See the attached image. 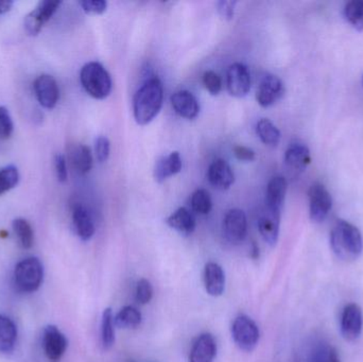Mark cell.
Returning a JSON list of instances; mask_svg holds the SVG:
<instances>
[{"label":"cell","mask_w":363,"mask_h":362,"mask_svg":"<svg viewBox=\"0 0 363 362\" xmlns=\"http://www.w3.org/2000/svg\"><path fill=\"white\" fill-rule=\"evenodd\" d=\"M203 84H204L205 89H206L211 95H219L220 91H221V78H220L219 74H216L213 70H208V72H204V74H203Z\"/></svg>","instance_id":"836d02e7"},{"label":"cell","mask_w":363,"mask_h":362,"mask_svg":"<svg viewBox=\"0 0 363 362\" xmlns=\"http://www.w3.org/2000/svg\"><path fill=\"white\" fill-rule=\"evenodd\" d=\"M13 230L18 238L19 244L23 249H30L33 244L34 233L31 225L26 219L17 218L13 221Z\"/></svg>","instance_id":"f1b7e54d"},{"label":"cell","mask_w":363,"mask_h":362,"mask_svg":"<svg viewBox=\"0 0 363 362\" xmlns=\"http://www.w3.org/2000/svg\"><path fill=\"white\" fill-rule=\"evenodd\" d=\"M363 314L362 308L355 303H350L341 314L340 329L343 338L347 341H355L362 335Z\"/></svg>","instance_id":"9c48e42d"},{"label":"cell","mask_w":363,"mask_h":362,"mask_svg":"<svg viewBox=\"0 0 363 362\" xmlns=\"http://www.w3.org/2000/svg\"><path fill=\"white\" fill-rule=\"evenodd\" d=\"M72 222L80 239L87 242L95 234V225L86 208L82 205L74 206L72 210Z\"/></svg>","instance_id":"7402d4cb"},{"label":"cell","mask_w":363,"mask_h":362,"mask_svg":"<svg viewBox=\"0 0 363 362\" xmlns=\"http://www.w3.org/2000/svg\"><path fill=\"white\" fill-rule=\"evenodd\" d=\"M330 248L338 259L345 261L359 259L363 251L362 232L347 220H337L330 231Z\"/></svg>","instance_id":"7a4b0ae2"},{"label":"cell","mask_w":363,"mask_h":362,"mask_svg":"<svg viewBox=\"0 0 363 362\" xmlns=\"http://www.w3.org/2000/svg\"><path fill=\"white\" fill-rule=\"evenodd\" d=\"M172 104L179 116L183 118H196L200 113V104L194 94L188 91H176L172 96Z\"/></svg>","instance_id":"ac0fdd59"},{"label":"cell","mask_w":363,"mask_h":362,"mask_svg":"<svg viewBox=\"0 0 363 362\" xmlns=\"http://www.w3.org/2000/svg\"><path fill=\"white\" fill-rule=\"evenodd\" d=\"M287 193V181L284 176H277L271 179L267 187L266 208L281 212Z\"/></svg>","instance_id":"ffe728a7"},{"label":"cell","mask_w":363,"mask_h":362,"mask_svg":"<svg viewBox=\"0 0 363 362\" xmlns=\"http://www.w3.org/2000/svg\"><path fill=\"white\" fill-rule=\"evenodd\" d=\"M233 152L239 161L253 162L255 159V152L247 147L235 146Z\"/></svg>","instance_id":"ab89813d"},{"label":"cell","mask_w":363,"mask_h":362,"mask_svg":"<svg viewBox=\"0 0 363 362\" xmlns=\"http://www.w3.org/2000/svg\"><path fill=\"white\" fill-rule=\"evenodd\" d=\"M224 235L233 244L242 242L247 237V220L243 210L239 208L228 210L223 222Z\"/></svg>","instance_id":"7c38bea8"},{"label":"cell","mask_w":363,"mask_h":362,"mask_svg":"<svg viewBox=\"0 0 363 362\" xmlns=\"http://www.w3.org/2000/svg\"><path fill=\"white\" fill-rule=\"evenodd\" d=\"M217 355V342L211 334L199 336L190 351L189 362H213Z\"/></svg>","instance_id":"e0dca14e"},{"label":"cell","mask_w":363,"mask_h":362,"mask_svg":"<svg viewBox=\"0 0 363 362\" xmlns=\"http://www.w3.org/2000/svg\"><path fill=\"white\" fill-rule=\"evenodd\" d=\"M101 344L104 350H110L115 344V321L111 308L104 310L102 315Z\"/></svg>","instance_id":"83f0119b"},{"label":"cell","mask_w":363,"mask_h":362,"mask_svg":"<svg viewBox=\"0 0 363 362\" xmlns=\"http://www.w3.org/2000/svg\"><path fill=\"white\" fill-rule=\"evenodd\" d=\"M19 172L17 167L10 165L0 169V196L8 193L17 186L19 182Z\"/></svg>","instance_id":"1f68e13d"},{"label":"cell","mask_w":363,"mask_h":362,"mask_svg":"<svg viewBox=\"0 0 363 362\" xmlns=\"http://www.w3.org/2000/svg\"><path fill=\"white\" fill-rule=\"evenodd\" d=\"M14 125L8 108L0 106V140H9L12 136Z\"/></svg>","instance_id":"d6a6232c"},{"label":"cell","mask_w":363,"mask_h":362,"mask_svg":"<svg viewBox=\"0 0 363 362\" xmlns=\"http://www.w3.org/2000/svg\"><path fill=\"white\" fill-rule=\"evenodd\" d=\"M279 225H281V212L264 208V212L258 219V230L264 242L271 247L277 244Z\"/></svg>","instance_id":"9a60e30c"},{"label":"cell","mask_w":363,"mask_h":362,"mask_svg":"<svg viewBox=\"0 0 363 362\" xmlns=\"http://www.w3.org/2000/svg\"><path fill=\"white\" fill-rule=\"evenodd\" d=\"M152 285H151L148 280L143 278V280L138 283V286H136V301H138V303L145 305V304H148L152 300Z\"/></svg>","instance_id":"e575fe53"},{"label":"cell","mask_w":363,"mask_h":362,"mask_svg":"<svg viewBox=\"0 0 363 362\" xmlns=\"http://www.w3.org/2000/svg\"><path fill=\"white\" fill-rule=\"evenodd\" d=\"M182 170V159L178 151L170 153L168 157H163L157 162L155 168V181L165 182L170 176H176Z\"/></svg>","instance_id":"44dd1931"},{"label":"cell","mask_w":363,"mask_h":362,"mask_svg":"<svg viewBox=\"0 0 363 362\" xmlns=\"http://www.w3.org/2000/svg\"><path fill=\"white\" fill-rule=\"evenodd\" d=\"M80 80L85 91L95 99H106L112 91L113 82L110 74L98 62H89L83 66Z\"/></svg>","instance_id":"3957f363"},{"label":"cell","mask_w":363,"mask_h":362,"mask_svg":"<svg viewBox=\"0 0 363 362\" xmlns=\"http://www.w3.org/2000/svg\"><path fill=\"white\" fill-rule=\"evenodd\" d=\"M111 144L110 140L106 136H99L95 142V152L99 163H104L108 161L110 157Z\"/></svg>","instance_id":"d590c367"},{"label":"cell","mask_w":363,"mask_h":362,"mask_svg":"<svg viewBox=\"0 0 363 362\" xmlns=\"http://www.w3.org/2000/svg\"><path fill=\"white\" fill-rule=\"evenodd\" d=\"M236 1H228V0H222L217 4L218 12L226 21H232L234 18L235 6Z\"/></svg>","instance_id":"f35d334b"},{"label":"cell","mask_w":363,"mask_h":362,"mask_svg":"<svg viewBox=\"0 0 363 362\" xmlns=\"http://www.w3.org/2000/svg\"><path fill=\"white\" fill-rule=\"evenodd\" d=\"M205 290L211 297H219L225 288V274L221 266L217 263L206 264L204 269Z\"/></svg>","instance_id":"d6986e66"},{"label":"cell","mask_w":363,"mask_h":362,"mask_svg":"<svg viewBox=\"0 0 363 362\" xmlns=\"http://www.w3.org/2000/svg\"><path fill=\"white\" fill-rule=\"evenodd\" d=\"M79 4L83 11L89 14H102L108 8V2L104 0H84Z\"/></svg>","instance_id":"8d00e7d4"},{"label":"cell","mask_w":363,"mask_h":362,"mask_svg":"<svg viewBox=\"0 0 363 362\" xmlns=\"http://www.w3.org/2000/svg\"><path fill=\"white\" fill-rule=\"evenodd\" d=\"M285 94L283 81L273 74H266L260 80L256 91V100L262 108L277 103Z\"/></svg>","instance_id":"ba28073f"},{"label":"cell","mask_w":363,"mask_h":362,"mask_svg":"<svg viewBox=\"0 0 363 362\" xmlns=\"http://www.w3.org/2000/svg\"><path fill=\"white\" fill-rule=\"evenodd\" d=\"M55 174L57 181L65 183L68 179L67 165H66L65 157L62 154L55 155Z\"/></svg>","instance_id":"74e56055"},{"label":"cell","mask_w":363,"mask_h":362,"mask_svg":"<svg viewBox=\"0 0 363 362\" xmlns=\"http://www.w3.org/2000/svg\"><path fill=\"white\" fill-rule=\"evenodd\" d=\"M362 85H363V76H362Z\"/></svg>","instance_id":"b9f144b4"},{"label":"cell","mask_w":363,"mask_h":362,"mask_svg":"<svg viewBox=\"0 0 363 362\" xmlns=\"http://www.w3.org/2000/svg\"><path fill=\"white\" fill-rule=\"evenodd\" d=\"M309 216L315 223H321L328 218L333 208L330 191L321 183L311 185L308 191Z\"/></svg>","instance_id":"8992f818"},{"label":"cell","mask_w":363,"mask_h":362,"mask_svg":"<svg viewBox=\"0 0 363 362\" xmlns=\"http://www.w3.org/2000/svg\"><path fill=\"white\" fill-rule=\"evenodd\" d=\"M311 162V151L303 142L290 144L285 152V164L288 169L296 174L304 171Z\"/></svg>","instance_id":"2e32d148"},{"label":"cell","mask_w":363,"mask_h":362,"mask_svg":"<svg viewBox=\"0 0 363 362\" xmlns=\"http://www.w3.org/2000/svg\"><path fill=\"white\" fill-rule=\"evenodd\" d=\"M34 93L43 108L52 110L60 99V89L57 81L50 74H40L34 81Z\"/></svg>","instance_id":"8fae6325"},{"label":"cell","mask_w":363,"mask_h":362,"mask_svg":"<svg viewBox=\"0 0 363 362\" xmlns=\"http://www.w3.org/2000/svg\"><path fill=\"white\" fill-rule=\"evenodd\" d=\"M343 13L352 27L358 31H363V0H351L347 2Z\"/></svg>","instance_id":"f546056e"},{"label":"cell","mask_w":363,"mask_h":362,"mask_svg":"<svg viewBox=\"0 0 363 362\" xmlns=\"http://www.w3.org/2000/svg\"><path fill=\"white\" fill-rule=\"evenodd\" d=\"M167 225L183 235H190L196 230V222L194 214L186 208H180L167 219Z\"/></svg>","instance_id":"cb8c5ba5"},{"label":"cell","mask_w":363,"mask_h":362,"mask_svg":"<svg viewBox=\"0 0 363 362\" xmlns=\"http://www.w3.org/2000/svg\"><path fill=\"white\" fill-rule=\"evenodd\" d=\"M14 2L11 0H6V1H0V14H6L9 11L12 9Z\"/></svg>","instance_id":"60d3db41"},{"label":"cell","mask_w":363,"mask_h":362,"mask_svg":"<svg viewBox=\"0 0 363 362\" xmlns=\"http://www.w3.org/2000/svg\"><path fill=\"white\" fill-rule=\"evenodd\" d=\"M43 344H44L45 354L50 362L61 361L68 346L65 336L55 325H49L45 329Z\"/></svg>","instance_id":"4fadbf2b"},{"label":"cell","mask_w":363,"mask_h":362,"mask_svg":"<svg viewBox=\"0 0 363 362\" xmlns=\"http://www.w3.org/2000/svg\"><path fill=\"white\" fill-rule=\"evenodd\" d=\"M256 134L266 146L275 148L281 142V131L270 119L262 118L256 125Z\"/></svg>","instance_id":"484cf974"},{"label":"cell","mask_w":363,"mask_h":362,"mask_svg":"<svg viewBox=\"0 0 363 362\" xmlns=\"http://www.w3.org/2000/svg\"><path fill=\"white\" fill-rule=\"evenodd\" d=\"M226 85L230 95L236 98L245 97L251 91V74L242 63L230 66L226 74Z\"/></svg>","instance_id":"30bf717a"},{"label":"cell","mask_w":363,"mask_h":362,"mask_svg":"<svg viewBox=\"0 0 363 362\" xmlns=\"http://www.w3.org/2000/svg\"><path fill=\"white\" fill-rule=\"evenodd\" d=\"M14 285L23 293H32L40 288L44 278V268L40 259L28 257L17 264L14 270Z\"/></svg>","instance_id":"277c9868"},{"label":"cell","mask_w":363,"mask_h":362,"mask_svg":"<svg viewBox=\"0 0 363 362\" xmlns=\"http://www.w3.org/2000/svg\"><path fill=\"white\" fill-rule=\"evenodd\" d=\"M207 179L218 191H228L234 184L235 174L228 162L218 159L209 166Z\"/></svg>","instance_id":"5bb4252c"},{"label":"cell","mask_w":363,"mask_h":362,"mask_svg":"<svg viewBox=\"0 0 363 362\" xmlns=\"http://www.w3.org/2000/svg\"><path fill=\"white\" fill-rule=\"evenodd\" d=\"M142 320V314L133 306H125L114 318L115 327L119 329H135L140 327Z\"/></svg>","instance_id":"4316f807"},{"label":"cell","mask_w":363,"mask_h":362,"mask_svg":"<svg viewBox=\"0 0 363 362\" xmlns=\"http://www.w3.org/2000/svg\"><path fill=\"white\" fill-rule=\"evenodd\" d=\"M163 101V83L155 76L148 79L134 96L133 113L136 123L140 125L150 123L159 115Z\"/></svg>","instance_id":"6da1fadb"},{"label":"cell","mask_w":363,"mask_h":362,"mask_svg":"<svg viewBox=\"0 0 363 362\" xmlns=\"http://www.w3.org/2000/svg\"><path fill=\"white\" fill-rule=\"evenodd\" d=\"M60 6H61V1H50V0L40 1L38 6L23 19V27L28 35H38L46 23H48L57 12Z\"/></svg>","instance_id":"52a82bcc"},{"label":"cell","mask_w":363,"mask_h":362,"mask_svg":"<svg viewBox=\"0 0 363 362\" xmlns=\"http://www.w3.org/2000/svg\"><path fill=\"white\" fill-rule=\"evenodd\" d=\"M232 336L240 350L251 352L259 341V329L250 317L240 315L233 322Z\"/></svg>","instance_id":"5b68a950"},{"label":"cell","mask_w":363,"mask_h":362,"mask_svg":"<svg viewBox=\"0 0 363 362\" xmlns=\"http://www.w3.org/2000/svg\"><path fill=\"white\" fill-rule=\"evenodd\" d=\"M69 161L77 174L85 176L93 168L91 149L85 145H74L69 149Z\"/></svg>","instance_id":"603a6c76"},{"label":"cell","mask_w":363,"mask_h":362,"mask_svg":"<svg viewBox=\"0 0 363 362\" xmlns=\"http://www.w3.org/2000/svg\"><path fill=\"white\" fill-rule=\"evenodd\" d=\"M17 339V329L9 317L0 315V352L11 353Z\"/></svg>","instance_id":"d4e9b609"},{"label":"cell","mask_w":363,"mask_h":362,"mask_svg":"<svg viewBox=\"0 0 363 362\" xmlns=\"http://www.w3.org/2000/svg\"><path fill=\"white\" fill-rule=\"evenodd\" d=\"M190 205H191V210L196 214H209L211 208H213V201H211L208 191H205V189H196L192 193Z\"/></svg>","instance_id":"4dcf8cb0"}]
</instances>
